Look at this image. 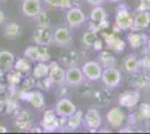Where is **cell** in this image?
I'll use <instances>...</instances> for the list:
<instances>
[{"mask_svg": "<svg viewBox=\"0 0 150 134\" xmlns=\"http://www.w3.org/2000/svg\"><path fill=\"white\" fill-rule=\"evenodd\" d=\"M140 100V94L138 91H125L119 96V103L122 107L131 109L137 105Z\"/></svg>", "mask_w": 150, "mask_h": 134, "instance_id": "obj_16", "label": "cell"}, {"mask_svg": "<svg viewBox=\"0 0 150 134\" xmlns=\"http://www.w3.org/2000/svg\"><path fill=\"white\" fill-rule=\"evenodd\" d=\"M86 2L88 4H90L91 6H101L103 2H104V0H86Z\"/></svg>", "mask_w": 150, "mask_h": 134, "instance_id": "obj_37", "label": "cell"}, {"mask_svg": "<svg viewBox=\"0 0 150 134\" xmlns=\"http://www.w3.org/2000/svg\"><path fill=\"white\" fill-rule=\"evenodd\" d=\"M133 25V16L125 6H120L115 15V26L121 32L131 30Z\"/></svg>", "mask_w": 150, "mask_h": 134, "instance_id": "obj_2", "label": "cell"}, {"mask_svg": "<svg viewBox=\"0 0 150 134\" xmlns=\"http://www.w3.org/2000/svg\"><path fill=\"white\" fill-rule=\"evenodd\" d=\"M76 109H76L74 103L69 98H65V97L61 98L56 103V106H55V112L61 117H69L71 115L74 114L76 112Z\"/></svg>", "mask_w": 150, "mask_h": 134, "instance_id": "obj_10", "label": "cell"}, {"mask_svg": "<svg viewBox=\"0 0 150 134\" xmlns=\"http://www.w3.org/2000/svg\"><path fill=\"white\" fill-rule=\"evenodd\" d=\"M125 116L121 107L114 106L110 109L106 113V121L113 128H120L125 124Z\"/></svg>", "mask_w": 150, "mask_h": 134, "instance_id": "obj_8", "label": "cell"}, {"mask_svg": "<svg viewBox=\"0 0 150 134\" xmlns=\"http://www.w3.org/2000/svg\"><path fill=\"white\" fill-rule=\"evenodd\" d=\"M28 102L30 103V105L35 109H43L45 105V97L43 95V93L39 91L30 92Z\"/></svg>", "mask_w": 150, "mask_h": 134, "instance_id": "obj_22", "label": "cell"}, {"mask_svg": "<svg viewBox=\"0 0 150 134\" xmlns=\"http://www.w3.org/2000/svg\"><path fill=\"white\" fill-rule=\"evenodd\" d=\"M73 43V36L69 28L58 27L53 32V44L59 47H69Z\"/></svg>", "mask_w": 150, "mask_h": 134, "instance_id": "obj_6", "label": "cell"}, {"mask_svg": "<svg viewBox=\"0 0 150 134\" xmlns=\"http://www.w3.org/2000/svg\"><path fill=\"white\" fill-rule=\"evenodd\" d=\"M81 69L86 79L91 81V82H96V81L101 79L103 67L101 66V64L98 60H88L83 64Z\"/></svg>", "mask_w": 150, "mask_h": 134, "instance_id": "obj_4", "label": "cell"}, {"mask_svg": "<svg viewBox=\"0 0 150 134\" xmlns=\"http://www.w3.org/2000/svg\"><path fill=\"white\" fill-rule=\"evenodd\" d=\"M138 11H150V0H140Z\"/></svg>", "mask_w": 150, "mask_h": 134, "instance_id": "obj_34", "label": "cell"}, {"mask_svg": "<svg viewBox=\"0 0 150 134\" xmlns=\"http://www.w3.org/2000/svg\"><path fill=\"white\" fill-rule=\"evenodd\" d=\"M101 81L106 87L110 88H114L118 87L121 81H122V74L117 67H110V68H103L102 72V76H101Z\"/></svg>", "mask_w": 150, "mask_h": 134, "instance_id": "obj_3", "label": "cell"}, {"mask_svg": "<svg viewBox=\"0 0 150 134\" xmlns=\"http://www.w3.org/2000/svg\"><path fill=\"white\" fill-rule=\"evenodd\" d=\"M9 74H8V77H7V81H8V83L9 85H11V86H17L19 83H20V81H21V73H19L18 70H10V72H8Z\"/></svg>", "mask_w": 150, "mask_h": 134, "instance_id": "obj_31", "label": "cell"}, {"mask_svg": "<svg viewBox=\"0 0 150 134\" xmlns=\"http://www.w3.org/2000/svg\"><path fill=\"white\" fill-rule=\"evenodd\" d=\"M82 122H83V113L82 111H77L74 114H72L69 117H67V128L72 131H75L81 126Z\"/></svg>", "mask_w": 150, "mask_h": 134, "instance_id": "obj_23", "label": "cell"}, {"mask_svg": "<svg viewBox=\"0 0 150 134\" xmlns=\"http://www.w3.org/2000/svg\"><path fill=\"white\" fill-rule=\"evenodd\" d=\"M108 18V13L106 10L102 6H95L93 7V9L91 10L90 13V19L93 22H100L102 20H104Z\"/></svg>", "mask_w": 150, "mask_h": 134, "instance_id": "obj_25", "label": "cell"}, {"mask_svg": "<svg viewBox=\"0 0 150 134\" xmlns=\"http://www.w3.org/2000/svg\"><path fill=\"white\" fill-rule=\"evenodd\" d=\"M65 73L66 70L63 68L59 64H57L56 62H53L50 65V73L48 77L52 81L53 85H63L65 83Z\"/></svg>", "mask_w": 150, "mask_h": 134, "instance_id": "obj_13", "label": "cell"}, {"mask_svg": "<svg viewBox=\"0 0 150 134\" xmlns=\"http://www.w3.org/2000/svg\"><path fill=\"white\" fill-rule=\"evenodd\" d=\"M2 75H4V72H2V70H1V69H0V77H1V76H2Z\"/></svg>", "mask_w": 150, "mask_h": 134, "instance_id": "obj_45", "label": "cell"}, {"mask_svg": "<svg viewBox=\"0 0 150 134\" xmlns=\"http://www.w3.org/2000/svg\"><path fill=\"white\" fill-rule=\"evenodd\" d=\"M33 40L39 46H48L53 43V32L50 27H37L33 34Z\"/></svg>", "mask_w": 150, "mask_h": 134, "instance_id": "obj_7", "label": "cell"}, {"mask_svg": "<svg viewBox=\"0 0 150 134\" xmlns=\"http://www.w3.org/2000/svg\"><path fill=\"white\" fill-rule=\"evenodd\" d=\"M83 123L88 128L92 131L98 130L102 125V116L96 109H88L86 114L83 117Z\"/></svg>", "mask_w": 150, "mask_h": 134, "instance_id": "obj_9", "label": "cell"}, {"mask_svg": "<svg viewBox=\"0 0 150 134\" xmlns=\"http://www.w3.org/2000/svg\"><path fill=\"white\" fill-rule=\"evenodd\" d=\"M0 1H5V0H0Z\"/></svg>", "mask_w": 150, "mask_h": 134, "instance_id": "obj_46", "label": "cell"}, {"mask_svg": "<svg viewBox=\"0 0 150 134\" xmlns=\"http://www.w3.org/2000/svg\"><path fill=\"white\" fill-rule=\"evenodd\" d=\"M140 65L147 73H150V54L149 56H144V59L140 60Z\"/></svg>", "mask_w": 150, "mask_h": 134, "instance_id": "obj_35", "label": "cell"}, {"mask_svg": "<svg viewBox=\"0 0 150 134\" xmlns=\"http://www.w3.org/2000/svg\"><path fill=\"white\" fill-rule=\"evenodd\" d=\"M141 67L140 65V60L138 59L136 55H129L125 58L123 62V68L128 74H136L139 72Z\"/></svg>", "mask_w": 150, "mask_h": 134, "instance_id": "obj_19", "label": "cell"}, {"mask_svg": "<svg viewBox=\"0 0 150 134\" xmlns=\"http://www.w3.org/2000/svg\"><path fill=\"white\" fill-rule=\"evenodd\" d=\"M5 91H6V87H5V85H4V84H0V94H2Z\"/></svg>", "mask_w": 150, "mask_h": 134, "instance_id": "obj_40", "label": "cell"}, {"mask_svg": "<svg viewBox=\"0 0 150 134\" xmlns=\"http://www.w3.org/2000/svg\"><path fill=\"white\" fill-rule=\"evenodd\" d=\"M4 34H5V36H6L7 38L16 39L20 36V34H21V28H20V26H19L18 24H16V22H9V24H7L6 27H5Z\"/></svg>", "mask_w": 150, "mask_h": 134, "instance_id": "obj_24", "label": "cell"}, {"mask_svg": "<svg viewBox=\"0 0 150 134\" xmlns=\"http://www.w3.org/2000/svg\"><path fill=\"white\" fill-rule=\"evenodd\" d=\"M66 21L69 27L79 28V27L83 26V24L86 21V16L81 8L71 7L66 11Z\"/></svg>", "mask_w": 150, "mask_h": 134, "instance_id": "obj_5", "label": "cell"}, {"mask_svg": "<svg viewBox=\"0 0 150 134\" xmlns=\"http://www.w3.org/2000/svg\"><path fill=\"white\" fill-rule=\"evenodd\" d=\"M84 74L82 72L81 68L71 66L66 69L65 73V84H67L69 86H79L83 83L84 81Z\"/></svg>", "mask_w": 150, "mask_h": 134, "instance_id": "obj_11", "label": "cell"}, {"mask_svg": "<svg viewBox=\"0 0 150 134\" xmlns=\"http://www.w3.org/2000/svg\"><path fill=\"white\" fill-rule=\"evenodd\" d=\"M13 69L18 70L19 73H21V74L29 73V72H30V69H31L30 60H29V59H27L26 57L19 58L18 60H16V62H15Z\"/></svg>", "mask_w": 150, "mask_h": 134, "instance_id": "obj_26", "label": "cell"}, {"mask_svg": "<svg viewBox=\"0 0 150 134\" xmlns=\"http://www.w3.org/2000/svg\"><path fill=\"white\" fill-rule=\"evenodd\" d=\"M40 0H23L21 4V13L27 18H34L42 10Z\"/></svg>", "mask_w": 150, "mask_h": 134, "instance_id": "obj_14", "label": "cell"}, {"mask_svg": "<svg viewBox=\"0 0 150 134\" xmlns=\"http://www.w3.org/2000/svg\"><path fill=\"white\" fill-rule=\"evenodd\" d=\"M98 62L101 64L103 68H110V67H117V58L113 56L111 53L106 51H101L98 56Z\"/></svg>", "mask_w": 150, "mask_h": 134, "instance_id": "obj_20", "label": "cell"}, {"mask_svg": "<svg viewBox=\"0 0 150 134\" xmlns=\"http://www.w3.org/2000/svg\"><path fill=\"white\" fill-rule=\"evenodd\" d=\"M146 131L150 133V119L147 120V123H146Z\"/></svg>", "mask_w": 150, "mask_h": 134, "instance_id": "obj_39", "label": "cell"}, {"mask_svg": "<svg viewBox=\"0 0 150 134\" xmlns=\"http://www.w3.org/2000/svg\"><path fill=\"white\" fill-rule=\"evenodd\" d=\"M24 57L29 59L30 62L38 63V62H45L47 63L50 60V55L46 46H39V45H34V46H28L24 51Z\"/></svg>", "mask_w": 150, "mask_h": 134, "instance_id": "obj_1", "label": "cell"}, {"mask_svg": "<svg viewBox=\"0 0 150 134\" xmlns=\"http://www.w3.org/2000/svg\"><path fill=\"white\" fill-rule=\"evenodd\" d=\"M45 4L54 8H62V9H69L72 7L73 0H44Z\"/></svg>", "mask_w": 150, "mask_h": 134, "instance_id": "obj_30", "label": "cell"}, {"mask_svg": "<svg viewBox=\"0 0 150 134\" xmlns=\"http://www.w3.org/2000/svg\"><path fill=\"white\" fill-rule=\"evenodd\" d=\"M33 122V116L28 111H24L17 119V126L20 128H28Z\"/></svg>", "mask_w": 150, "mask_h": 134, "instance_id": "obj_27", "label": "cell"}, {"mask_svg": "<svg viewBox=\"0 0 150 134\" xmlns=\"http://www.w3.org/2000/svg\"><path fill=\"white\" fill-rule=\"evenodd\" d=\"M58 128V119L55 111L47 109L42 121V130L45 132H54Z\"/></svg>", "mask_w": 150, "mask_h": 134, "instance_id": "obj_12", "label": "cell"}, {"mask_svg": "<svg viewBox=\"0 0 150 134\" xmlns=\"http://www.w3.org/2000/svg\"><path fill=\"white\" fill-rule=\"evenodd\" d=\"M150 26V11H138L133 17L131 32H142Z\"/></svg>", "mask_w": 150, "mask_h": 134, "instance_id": "obj_15", "label": "cell"}, {"mask_svg": "<svg viewBox=\"0 0 150 134\" xmlns=\"http://www.w3.org/2000/svg\"><path fill=\"white\" fill-rule=\"evenodd\" d=\"M5 19H6L5 13H4V11H2V10H0V25L5 22Z\"/></svg>", "mask_w": 150, "mask_h": 134, "instance_id": "obj_38", "label": "cell"}, {"mask_svg": "<svg viewBox=\"0 0 150 134\" xmlns=\"http://www.w3.org/2000/svg\"><path fill=\"white\" fill-rule=\"evenodd\" d=\"M109 48L112 49L113 51H115V53L121 54V53H123V51H125V41L122 40L121 38H119V37H115L112 44L109 46Z\"/></svg>", "mask_w": 150, "mask_h": 134, "instance_id": "obj_32", "label": "cell"}, {"mask_svg": "<svg viewBox=\"0 0 150 134\" xmlns=\"http://www.w3.org/2000/svg\"><path fill=\"white\" fill-rule=\"evenodd\" d=\"M16 57L11 51H0V69L4 73H8L13 69Z\"/></svg>", "mask_w": 150, "mask_h": 134, "instance_id": "obj_18", "label": "cell"}, {"mask_svg": "<svg viewBox=\"0 0 150 134\" xmlns=\"http://www.w3.org/2000/svg\"><path fill=\"white\" fill-rule=\"evenodd\" d=\"M92 47H93V48H94V49H95L96 51H102V47H103V44H102V40L98 38L96 40H95V43L93 44V46H92Z\"/></svg>", "mask_w": 150, "mask_h": 134, "instance_id": "obj_36", "label": "cell"}, {"mask_svg": "<svg viewBox=\"0 0 150 134\" xmlns=\"http://www.w3.org/2000/svg\"><path fill=\"white\" fill-rule=\"evenodd\" d=\"M99 38L98 37V32L92 30V29H90L88 32H85L83 34V36H82V41H83V44L85 45L86 47H92L93 44L95 43V40Z\"/></svg>", "mask_w": 150, "mask_h": 134, "instance_id": "obj_29", "label": "cell"}, {"mask_svg": "<svg viewBox=\"0 0 150 134\" xmlns=\"http://www.w3.org/2000/svg\"><path fill=\"white\" fill-rule=\"evenodd\" d=\"M48 73H50V65H47L45 62H38L36 66L33 68V76L36 81L47 77Z\"/></svg>", "mask_w": 150, "mask_h": 134, "instance_id": "obj_21", "label": "cell"}, {"mask_svg": "<svg viewBox=\"0 0 150 134\" xmlns=\"http://www.w3.org/2000/svg\"><path fill=\"white\" fill-rule=\"evenodd\" d=\"M2 109H4V103H2V101H0V112L2 111Z\"/></svg>", "mask_w": 150, "mask_h": 134, "instance_id": "obj_44", "label": "cell"}, {"mask_svg": "<svg viewBox=\"0 0 150 134\" xmlns=\"http://www.w3.org/2000/svg\"><path fill=\"white\" fill-rule=\"evenodd\" d=\"M0 132H1V133H6L7 128H5V126H0Z\"/></svg>", "mask_w": 150, "mask_h": 134, "instance_id": "obj_41", "label": "cell"}, {"mask_svg": "<svg viewBox=\"0 0 150 134\" xmlns=\"http://www.w3.org/2000/svg\"><path fill=\"white\" fill-rule=\"evenodd\" d=\"M110 4H118V2H120L121 0H108Z\"/></svg>", "mask_w": 150, "mask_h": 134, "instance_id": "obj_42", "label": "cell"}, {"mask_svg": "<svg viewBox=\"0 0 150 134\" xmlns=\"http://www.w3.org/2000/svg\"><path fill=\"white\" fill-rule=\"evenodd\" d=\"M148 39L149 37L144 32H132L127 36V41L132 49H138V48H141L144 45H147Z\"/></svg>", "mask_w": 150, "mask_h": 134, "instance_id": "obj_17", "label": "cell"}, {"mask_svg": "<svg viewBox=\"0 0 150 134\" xmlns=\"http://www.w3.org/2000/svg\"><path fill=\"white\" fill-rule=\"evenodd\" d=\"M34 18H35V21H36L37 27H50V16H48L47 11H45L43 9H42Z\"/></svg>", "mask_w": 150, "mask_h": 134, "instance_id": "obj_28", "label": "cell"}, {"mask_svg": "<svg viewBox=\"0 0 150 134\" xmlns=\"http://www.w3.org/2000/svg\"><path fill=\"white\" fill-rule=\"evenodd\" d=\"M147 47H148V53L150 54V37L148 39V43H147Z\"/></svg>", "mask_w": 150, "mask_h": 134, "instance_id": "obj_43", "label": "cell"}, {"mask_svg": "<svg viewBox=\"0 0 150 134\" xmlns=\"http://www.w3.org/2000/svg\"><path fill=\"white\" fill-rule=\"evenodd\" d=\"M139 115L144 120H149L150 119V105L147 103H142L139 107Z\"/></svg>", "mask_w": 150, "mask_h": 134, "instance_id": "obj_33", "label": "cell"}]
</instances>
